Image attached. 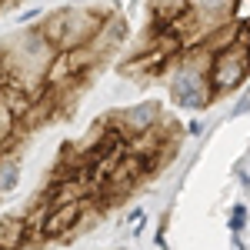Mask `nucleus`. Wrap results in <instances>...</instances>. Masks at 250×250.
<instances>
[{"instance_id": "obj_1", "label": "nucleus", "mask_w": 250, "mask_h": 250, "mask_svg": "<svg viewBox=\"0 0 250 250\" xmlns=\"http://www.w3.org/2000/svg\"><path fill=\"white\" fill-rule=\"evenodd\" d=\"M107 14L110 10H97V7H87V3H70V7H57L50 14H43L37 30L60 54H67V50H77L83 43H90Z\"/></svg>"}, {"instance_id": "obj_2", "label": "nucleus", "mask_w": 250, "mask_h": 250, "mask_svg": "<svg viewBox=\"0 0 250 250\" xmlns=\"http://www.w3.org/2000/svg\"><path fill=\"white\" fill-rule=\"evenodd\" d=\"M247 77H250V37H247V30H244L240 40H233L230 47L217 50L210 57L207 80H210V87H213V97H224V94H233Z\"/></svg>"}, {"instance_id": "obj_3", "label": "nucleus", "mask_w": 250, "mask_h": 250, "mask_svg": "<svg viewBox=\"0 0 250 250\" xmlns=\"http://www.w3.org/2000/svg\"><path fill=\"white\" fill-rule=\"evenodd\" d=\"M110 130H114L117 140H134L137 134H147L154 130L157 124L164 120V107L157 100H140V104H130V107H120V110H110Z\"/></svg>"}, {"instance_id": "obj_4", "label": "nucleus", "mask_w": 250, "mask_h": 250, "mask_svg": "<svg viewBox=\"0 0 250 250\" xmlns=\"http://www.w3.org/2000/svg\"><path fill=\"white\" fill-rule=\"evenodd\" d=\"M87 204H90V197H83V200H67V204H54L50 210H47V217L40 220L37 233L43 237V240H63V244H70V237L77 233V224L80 217H83V210H87Z\"/></svg>"}, {"instance_id": "obj_5", "label": "nucleus", "mask_w": 250, "mask_h": 250, "mask_svg": "<svg viewBox=\"0 0 250 250\" xmlns=\"http://www.w3.org/2000/svg\"><path fill=\"white\" fill-rule=\"evenodd\" d=\"M30 233L34 230L20 213H0V250H17Z\"/></svg>"}, {"instance_id": "obj_6", "label": "nucleus", "mask_w": 250, "mask_h": 250, "mask_svg": "<svg viewBox=\"0 0 250 250\" xmlns=\"http://www.w3.org/2000/svg\"><path fill=\"white\" fill-rule=\"evenodd\" d=\"M20 177H23L20 154H14V150H0V200H7V197L17 193Z\"/></svg>"}, {"instance_id": "obj_7", "label": "nucleus", "mask_w": 250, "mask_h": 250, "mask_svg": "<svg viewBox=\"0 0 250 250\" xmlns=\"http://www.w3.org/2000/svg\"><path fill=\"white\" fill-rule=\"evenodd\" d=\"M187 10H190V0H150V17H154V23H170L173 17H180Z\"/></svg>"}, {"instance_id": "obj_8", "label": "nucleus", "mask_w": 250, "mask_h": 250, "mask_svg": "<svg viewBox=\"0 0 250 250\" xmlns=\"http://www.w3.org/2000/svg\"><path fill=\"white\" fill-rule=\"evenodd\" d=\"M17 130H20V124L10 117V110L0 104V144L3 140H10V137H17Z\"/></svg>"}, {"instance_id": "obj_9", "label": "nucleus", "mask_w": 250, "mask_h": 250, "mask_svg": "<svg viewBox=\"0 0 250 250\" xmlns=\"http://www.w3.org/2000/svg\"><path fill=\"white\" fill-rule=\"evenodd\" d=\"M244 227H247V207H244V204H233V210H230V230L240 233Z\"/></svg>"}, {"instance_id": "obj_10", "label": "nucleus", "mask_w": 250, "mask_h": 250, "mask_svg": "<svg viewBox=\"0 0 250 250\" xmlns=\"http://www.w3.org/2000/svg\"><path fill=\"white\" fill-rule=\"evenodd\" d=\"M17 250H50V240H43L40 233H30V237H27Z\"/></svg>"}, {"instance_id": "obj_11", "label": "nucleus", "mask_w": 250, "mask_h": 250, "mask_svg": "<svg viewBox=\"0 0 250 250\" xmlns=\"http://www.w3.org/2000/svg\"><path fill=\"white\" fill-rule=\"evenodd\" d=\"M144 217H147V213L140 210V207H134L130 213H124V224H137V220H144Z\"/></svg>"}, {"instance_id": "obj_12", "label": "nucleus", "mask_w": 250, "mask_h": 250, "mask_svg": "<svg viewBox=\"0 0 250 250\" xmlns=\"http://www.w3.org/2000/svg\"><path fill=\"white\" fill-rule=\"evenodd\" d=\"M70 3H83V0H70Z\"/></svg>"}, {"instance_id": "obj_13", "label": "nucleus", "mask_w": 250, "mask_h": 250, "mask_svg": "<svg viewBox=\"0 0 250 250\" xmlns=\"http://www.w3.org/2000/svg\"><path fill=\"white\" fill-rule=\"evenodd\" d=\"M244 30H247V37H250V27H244Z\"/></svg>"}, {"instance_id": "obj_14", "label": "nucleus", "mask_w": 250, "mask_h": 250, "mask_svg": "<svg viewBox=\"0 0 250 250\" xmlns=\"http://www.w3.org/2000/svg\"><path fill=\"white\" fill-rule=\"evenodd\" d=\"M117 250H124V247H117Z\"/></svg>"}]
</instances>
